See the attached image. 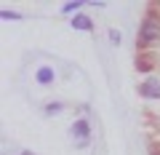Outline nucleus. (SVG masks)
Listing matches in <instances>:
<instances>
[{"label": "nucleus", "instance_id": "2", "mask_svg": "<svg viewBox=\"0 0 160 155\" xmlns=\"http://www.w3.org/2000/svg\"><path fill=\"white\" fill-rule=\"evenodd\" d=\"M139 94H142L144 99H160V80H155V78L144 80L142 88H139Z\"/></svg>", "mask_w": 160, "mask_h": 155}, {"label": "nucleus", "instance_id": "4", "mask_svg": "<svg viewBox=\"0 0 160 155\" xmlns=\"http://www.w3.org/2000/svg\"><path fill=\"white\" fill-rule=\"evenodd\" d=\"M51 80H53V70L51 67H40L38 70V83L46 86V83H51Z\"/></svg>", "mask_w": 160, "mask_h": 155}, {"label": "nucleus", "instance_id": "6", "mask_svg": "<svg viewBox=\"0 0 160 155\" xmlns=\"http://www.w3.org/2000/svg\"><path fill=\"white\" fill-rule=\"evenodd\" d=\"M80 6H83V3H64V6H62V11H64V13H72V11H78Z\"/></svg>", "mask_w": 160, "mask_h": 155}, {"label": "nucleus", "instance_id": "9", "mask_svg": "<svg viewBox=\"0 0 160 155\" xmlns=\"http://www.w3.org/2000/svg\"><path fill=\"white\" fill-rule=\"evenodd\" d=\"M24 155H32V152H24Z\"/></svg>", "mask_w": 160, "mask_h": 155}, {"label": "nucleus", "instance_id": "3", "mask_svg": "<svg viewBox=\"0 0 160 155\" xmlns=\"http://www.w3.org/2000/svg\"><path fill=\"white\" fill-rule=\"evenodd\" d=\"M72 134L75 137H80V144H86V137H88V123L86 121H78L72 126Z\"/></svg>", "mask_w": 160, "mask_h": 155}, {"label": "nucleus", "instance_id": "5", "mask_svg": "<svg viewBox=\"0 0 160 155\" xmlns=\"http://www.w3.org/2000/svg\"><path fill=\"white\" fill-rule=\"evenodd\" d=\"M72 27H75V29H91V19H86V16H75V19H72Z\"/></svg>", "mask_w": 160, "mask_h": 155}, {"label": "nucleus", "instance_id": "8", "mask_svg": "<svg viewBox=\"0 0 160 155\" xmlns=\"http://www.w3.org/2000/svg\"><path fill=\"white\" fill-rule=\"evenodd\" d=\"M3 19H6V22H11V19H19V13H8V11H3Z\"/></svg>", "mask_w": 160, "mask_h": 155}, {"label": "nucleus", "instance_id": "1", "mask_svg": "<svg viewBox=\"0 0 160 155\" xmlns=\"http://www.w3.org/2000/svg\"><path fill=\"white\" fill-rule=\"evenodd\" d=\"M142 43H158L160 40V24H155L152 19H147V22L142 24Z\"/></svg>", "mask_w": 160, "mask_h": 155}, {"label": "nucleus", "instance_id": "7", "mask_svg": "<svg viewBox=\"0 0 160 155\" xmlns=\"http://www.w3.org/2000/svg\"><path fill=\"white\" fill-rule=\"evenodd\" d=\"M109 38H112V43H120V32L118 29H109Z\"/></svg>", "mask_w": 160, "mask_h": 155}]
</instances>
